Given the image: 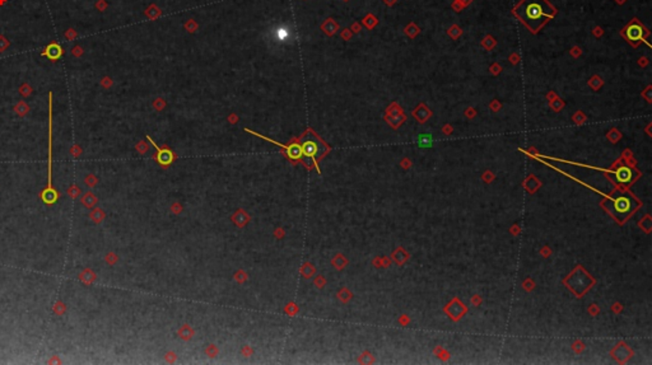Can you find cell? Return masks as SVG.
Masks as SVG:
<instances>
[{"label":"cell","mask_w":652,"mask_h":365,"mask_svg":"<svg viewBox=\"0 0 652 365\" xmlns=\"http://www.w3.org/2000/svg\"><path fill=\"white\" fill-rule=\"evenodd\" d=\"M246 131H247V133H251L253 135H256V137H261V139L267 140V141H269V143H273V144H275V145H278V147L283 148L284 151H286V153H287L288 158H289V159H292V161H300V159H302V151H301V144L293 143L292 145H284V144H280V143H278V141H275V140H271V139H269V137H263V135H260V134L255 133V131H251V130H249V129H246Z\"/></svg>","instance_id":"4"},{"label":"cell","mask_w":652,"mask_h":365,"mask_svg":"<svg viewBox=\"0 0 652 365\" xmlns=\"http://www.w3.org/2000/svg\"><path fill=\"white\" fill-rule=\"evenodd\" d=\"M632 205H633L632 198L629 196H625V195H620L618 198H615L614 201H613V208H614L617 214H627V213H629L632 210Z\"/></svg>","instance_id":"5"},{"label":"cell","mask_w":652,"mask_h":365,"mask_svg":"<svg viewBox=\"0 0 652 365\" xmlns=\"http://www.w3.org/2000/svg\"><path fill=\"white\" fill-rule=\"evenodd\" d=\"M513 14L529 31L539 32L544 24L553 19L557 9L548 0H521L515 8Z\"/></svg>","instance_id":"1"},{"label":"cell","mask_w":652,"mask_h":365,"mask_svg":"<svg viewBox=\"0 0 652 365\" xmlns=\"http://www.w3.org/2000/svg\"><path fill=\"white\" fill-rule=\"evenodd\" d=\"M632 178H633V171H632V168L627 167V166H620L614 171V180L617 183L627 184L632 181Z\"/></svg>","instance_id":"7"},{"label":"cell","mask_w":652,"mask_h":365,"mask_svg":"<svg viewBox=\"0 0 652 365\" xmlns=\"http://www.w3.org/2000/svg\"><path fill=\"white\" fill-rule=\"evenodd\" d=\"M650 34L649 30L638 21V19H633V21L629 22L627 26H625L623 30H621V36L624 37V40L628 44H631L633 47H636L639 42H646V38Z\"/></svg>","instance_id":"3"},{"label":"cell","mask_w":652,"mask_h":365,"mask_svg":"<svg viewBox=\"0 0 652 365\" xmlns=\"http://www.w3.org/2000/svg\"><path fill=\"white\" fill-rule=\"evenodd\" d=\"M417 144L420 148H430L433 145V137H432L430 134L419 135L417 140Z\"/></svg>","instance_id":"9"},{"label":"cell","mask_w":652,"mask_h":365,"mask_svg":"<svg viewBox=\"0 0 652 365\" xmlns=\"http://www.w3.org/2000/svg\"><path fill=\"white\" fill-rule=\"evenodd\" d=\"M148 140H149L150 143L153 144V147L157 149V152H158L157 159H158V162L162 164V166H168V164H171L172 162L175 161V154L172 153L171 149H168V148H163V149H162V148L158 147L157 144L154 143L153 140L150 139V137H148Z\"/></svg>","instance_id":"6"},{"label":"cell","mask_w":652,"mask_h":365,"mask_svg":"<svg viewBox=\"0 0 652 365\" xmlns=\"http://www.w3.org/2000/svg\"><path fill=\"white\" fill-rule=\"evenodd\" d=\"M301 151H302V159L306 162L307 166H315L318 173H321L318 168V158L322 157L328 148L325 145L312 131H308L301 143Z\"/></svg>","instance_id":"2"},{"label":"cell","mask_w":652,"mask_h":365,"mask_svg":"<svg viewBox=\"0 0 652 365\" xmlns=\"http://www.w3.org/2000/svg\"><path fill=\"white\" fill-rule=\"evenodd\" d=\"M62 54L63 50L58 44L48 45V47L45 48V51L42 52V55L46 56L48 59H50V60H58V59L62 56Z\"/></svg>","instance_id":"8"}]
</instances>
